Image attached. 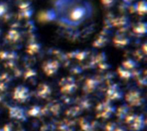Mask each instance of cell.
I'll return each instance as SVG.
<instances>
[{"instance_id":"obj_1","label":"cell","mask_w":147,"mask_h":131,"mask_svg":"<svg viewBox=\"0 0 147 131\" xmlns=\"http://www.w3.org/2000/svg\"><path fill=\"white\" fill-rule=\"evenodd\" d=\"M50 9L54 14V21L71 28L90 20L95 12L94 4L90 0H52Z\"/></svg>"},{"instance_id":"obj_2","label":"cell","mask_w":147,"mask_h":131,"mask_svg":"<svg viewBox=\"0 0 147 131\" xmlns=\"http://www.w3.org/2000/svg\"><path fill=\"white\" fill-rule=\"evenodd\" d=\"M29 91L26 87L19 86L15 88L14 93H13V98L14 100H17L18 102H26L28 99L29 98Z\"/></svg>"},{"instance_id":"obj_3","label":"cell","mask_w":147,"mask_h":131,"mask_svg":"<svg viewBox=\"0 0 147 131\" xmlns=\"http://www.w3.org/2000/svg\"><path fill=\"white\" fill-rule=\"evenodd\" d=\"M127 123L129 124V126L134 130H140L143 128V118L140 116H134V115H129L126 118Z\"/></svg>"},{"instance_id":"obj_4","label":"cell","mask_w":147,"mask_h":131,"mask_svg":"<svg viewBox=\"0 0 147 131\" xmlns=\"http://www.w3.org/2000/svg\"><path fill=\"white\" fill-rule=\"evenodd\" d=\"M96 111H97L98 117L107 118L111 116L110 114L112 113V112L114 110H113V107L111 106V105L109 102H107V103L103 102V103H101L100 105L97 106Z\"/></svg>"},{"instance_id":"obj_5","label":"cell","mask_w":147,"mask_h":131,"mask_svg":"<svg viewBox=\"0 0 147 131\" xmlns=\"http://www.w3.org/2000/svg\"><path fill=\"white\" fill-rule=\"evenodd\" d=\"M126 100L133 106H139L142 104V98L139 92L130 91L126 95Z\"/></svg>"},{"instance_id":"obj_6","label":"cell","mask_w":147,"mask_h":131,"mask_svg":"<svg viewBox=\"0 0 147 131\" xmlns=\"http://www.w3.org/2000/svg\"><path fill=\"white\" fill-rule=\"evenodd\" d=\"M59 68V63L56 60H49L43 64V70L47 76L54 75Z\"/></svg>"},{"instance_id":"obj_7","label":"cell","mask_w":147,"mask_h":131,"mask_svg":"<svg viewBox=\"0 0 147 131\" xmlns=\"http://www.w3.org/2000/svg\"><path fill=\"white\" fill-rule=\"evenodd\" d=\"M132 13H138L139 15H145L147 10V3L146 0H142L130 6Z\"/></svg>"},{"instance_id":"obj_8","label":"cell","mask_w":147,"mask_h":131,"mask_svg":"<svg viewBox=\"0 0 147 131\" xmlns=\"http://www.w3.org/2000/svg\"><path fill=\"white\" fill-rule=\"evenodd\" d=\"M51 93V89L50 88L46 85V84H41L40 87H39V89H38V95L41 98H46Z\"/></svg>"},{"instance_id":"obj_9","label":"cell","mask_w":147,"mask_h":131,"mask_svg":"<svg viewBox=\"0 0 147 131\" xmlns=\"http://www.w3.org/2000/svg\"><path fill=\"white\" fill-rule=\"evenodd\" d=\"M147 25L146 22H140L134 27V31L138 34H145L146 33Z\"/></svg>"},{"instance_id":"obj_10","label":"cell","mask_w":147,"mask_h":131,"mask_svg":"<svg viewBox=\"0 0 147 131\" xmlns=\"http://www.w3.org/2000/svg\"><path fill=\"white\" fill-rule=\"evenodd\" d=\"M20 38V33L19 32H17L16 30H10L8 34H7V39L9 41L11 42H16Z\"/></svg>"},{"instance_id":"obj_11","label":"cell","mask_w":147,"mask_h":131,"mask_svg":"<svg viewBox=\"0 0 147 131\" xmlns=\"http://www.w3.org/2000/svg\"><path fill=\"white\" fill-rule=\"evenodd\" d=\"M75 84H74V82L72 80H71L70 82H66L65 84H64L61 88V90L63 93H71L72 92L74 89H75Z\"/></svg>"},{"instance_id":"obj_12","label":"cell","mask_w":147,"mask_h":131,"mask_svg":"<svg viewBox=\"0 0 147 131\" xmlns=\"http://www.w3.org/2000/svg\"><path fill=\"white\" fill-rule=\"evenodd\" d=\"M108 97L110 99V100H115V99H118L121 97V94H119V92L118 90L116 89V88L115 87H112L111 88H109L108 90Z\"/></svg>"},{"instance_id":"obj_13","label":"cell","mask_w":147,"mask_h":131,"mask_svg":"<svg viewBox=\"0 0 147 131\" xmlns=\"http://www.w3.org/2000/svg\"><path fill=\"white\" fill-rule=\"evenodd\" d=\"M8 10H9L8 3L4 2H0V18L8 14Z\"/></svg>"},{"instance_id":"obj_14","label":"cell","mask_w":147,"mask_h":131,"mask_svg":"<svg viewBox=\"0 0 147 131\" xmlns=\"http://www.w3.org/2000/svg\"><path fill=\"white\" fill-rule=\"evenodd\" d=\"M32 14H33V9H31V7L28 9H22L20 12V15L26 19H28L29 17H31Z\"/></svg>"},{"instance_id":"obj_15","label":"cell","mask_w":147,"mask_h":131,"mask_svg":"<svg viewBox=\"0 0 147 131\" xmlns=\"http://www.w3.org/2000/svg\"><path fill=\"white\" fill-rule=\"evenodd\" d=\"M115 43L118 45H125L128 43V39L127 38L118 37L115 39Z\"/></svg>"},{"instance_id":"obj_16","label":"cell","mask_w":147,"mask_h":131,"mask_svg":"<svg viewBox=\"0 0 147 131\" xmlns=\"http://www.w3.org/2000/svg\"><path fill=\"white\" fill-rule=\"evenodd\" d=\"M127 18H126V17H120V18H117V19H115V21H114V23H115V25H116V26H124L127 22Z\"/></svg>"},{"instance_id":"obj_17","label":"cell","mask_w":147,"mask_h":131,"mask_svg":"<svg viewBox=\"0 0 147 131\" xmlns=\"http://www.w3.org/2000/svg\"><path fill=\"white\" fill-rule=\"evenodd\" d=\"M134 66H135V62H134L131 59H128V60H127V61H125L123 63V68L126 69V70L134 68Z\"/></svg>"},{"instance_id":"obj_18","label":"cell","mask_w":147,"mask_h":131,"mask_svg":"<svg viewBox=\"0 0 147 131\" xmlns=\"http://www.w3.org/2000/svg\"><path fill=\"white\" fill-rule=\"evenodd\" d=\"M119 72H120L121 76L122 77H124V78H128V77L131 76V74L129 73V71H128L127 70L124 69V68H121V69L119 70Z\"/></svg>"},{"instance_id":"obj_19","label":"cell","mask_w":147,"mask_h":131,"mask_svg":"<svg viewBox=\"0 0 147 131\" xmlns=\"http://www.w3.org/2000/svg\"><path fill=\"white\" fill-rule=\"evenodd\" d=\"M39 49H40V46H39V45H37V44H32V45H30L28 46L29 52H32L31 54H34V52L38 51Z\"/></svg>"},{"instance_id":"obj_20","label":"cell","mask_w":147,"mask_h":131,"mask_svg":"<svg viewBox=\"0 0 147 131\" xmlns=\"http://www.w3.org/2000/svg\"><path fill=\"white\" fill-rule=\"evenodd\" d=\"M31 7V3L29 2H22L20 4H19V8L21 10L22 9H28Z\"/></svg>"},{"instance_id":"obj_21","label":"cell","mask_w":147,"mask_h":131,"mask_svg":"<svg viewBox=\"0 0 147 131\" xmlns=\"http://www.w3.org/2000/svg\"><path fill=\"white\" fill-rule=\"evenodd\" d=\"M102 3L106 6V7H112L115 3V0H102Z\"/></svg>"},{"instance_id":"obj_22","label":"cell","mask_w":147,"mask_h":131,"mask_svg":"<svg viewBox=\"0 0 147 131\" xmlns=\"http://www.w3.org/2000/svg\"><path fill=\"white\" fill-rule=\"evenodd\" d=\"M112 131H123V130H122V129H120V128H116L115 130L114 129V130H113Z\"/></svg>"},{"instance_id":"obj_23","label":"cell","mask_w":147,"mask_h":131,"mask_svg":"<svg viewBox=\"0 0 147 131\" xmlns=\"http://www.w3.org/2000/svg\"><path fill=\"white\" fill-rule=\"evenodd\" d=\"M126 3H130V2H132V1H134V0H124Z\"/></svg>"},{"instance_id":"obj_24","label":"cell","mask_w":147,"mask_h":131,"mask_svg":"<svg viewBox=\"0 0 147 131\" xmlns=\"http://www.w3.org/2000/svg\"><path fill=\"white\" fill-rule=\"evenodd\" d=\"M0 33H1V30H0Z\"/></svg>"}]
</instances>
